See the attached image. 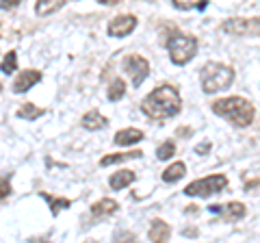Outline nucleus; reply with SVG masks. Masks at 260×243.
Listing matches in <instances>:
<instances>
[{
  "mask_svg": "<svg viewBox=\"0 0 260 243\" xmlns=\"http://www.w3.org/2000/svg\"><path fill=\"white\" fill-rule=\"evenodd\" d=\"M180 109H182V98H180V94H178V89L174 85L154 87L141 102V111L150 119H156V122H162V119H169V117L178 115Z\"/></svg>",
  "mask_w": 260,
  "mask_h": 243,
  "instance_id": "obj_1",
  "label": "nucleus"
},
{
  "mask_svg": "<svg viewBox=\"0 0 260 243\" xmlns=\"http://www.w3.org/2000/svg\"><path fill=\"white\" fill-rule=\"evenodd\" d=\"M210 109H213L215 115L228 119L230 124L239 126V128H245L249 126L251 122H254V104L249 100L241 98V96H230V98H219L210 104Z\"/></svg>",
  "mask_w": 260,
  "mask_h": 243,
  "instance_id": "obj_2",
  "label": "nucleus"
},
{
  "mask_svg": "<svg viewBox=\"0 0 260 243\" xmlns=\"http://www.w3.org/2000/svg\"><path fill=\"white\" fill-rule=\"evenodd\" d=\"M200 80H202V89L206 94H215V92H223L232 85L234 80V70L223 66L217 61H208L200 72Z\"/></svg>",
  "mask_w": 260,
  "mask_h": 243,
  "instance_id": "obj_3",
  "label": "nucleus"
},
{
  "mask_svg": "<svg viewBox=\"0 0 260 243\" xmlns=\"http://www.w3.org/2000/svg\"><path fill=\"white\" fill-rule=\"evenodd\" d=\"M198 39L186 33H172L167 39V52L169 59L176 66H186L195 54H198Z\"/></svg>",
  "mask_w": 260,
  "mask_h": 243,
  "instance_id": "obj_4",
  "label": "nucleus"
},
{
  "mask_svg": "<svg viewBox=\"0 0 260 243\" xmlns=\"http://www.w3.org/2000/svg\"><path fill=\"white\" fill-rule=\"evenodd\" d=\"M228 187V176L223 174H210L204 176L200 180H193L184 187V196L189 198H208V196H215V193L223 191Z\"/></svg>",
  "mask_w": 260,
  "mask_h": 243,
  "instance_id": "obj_5",
  "label": "nucleus"
},
{
  "mask_svg": "<svg viewBox=\"0 0 260 243\" xmlns=\"http://www.w3.org/2000/svg\"><path fill=\"white\" fill-rule=\"evenodd\" d=\"M121 68L133 78V87H141L143 80L150 76V63L141 54H126L121 61Z\"/></svg>",
  "mask_w": 260,
  "mask_h": 243,
  "instance_id": "obj_6",
  "label": "nucleus"
},
{
  "mask_svg": "<svg viewBox=\"0 0 260 243\" xmlns=\"http://www.w3.org/2000/svg\"><path fill=\"white\" fill-rule=\"evenodd\" d=\"M223 33L237 35V37H247V35H256L260 37V18H232L225 20L221 24Z\"/></svg>",
  "mask_w": 260,
  "mask_h": 243,
  "instance_id": "obj_7",
  "label": "nucleus"
},
{
  "mask_svg": "<svg viewBox=\"0 0 260 243\" xmlns=\"http://www.w3.org/2000/svg\"><path fill=\"white\" fill-rule=\"evenodd\" d=\"M135 28H137V18H135V15H130V13H124V15H117V18H113L109 22V26H107L109 35L111 37H117V39L130 35Z\"/></svg>",
  "mask_w": 260,
  "mask_h": 243,
  "instance_id": "obj_8",
  "label": "nucleus"
},
{
  "mask_svg": "<svg viewBox=\"0 0 260 243\" xmlns=\"http://www.w3.org/2000/svg\"><path fill=\"white\" fill-rule=\"evenodd\" d=\"M208 210L213 215H219V217H223L225 222H239L245 217V204L243 202H228V204H213V206H208Z\"/></svg>",
  "mask_w": 260,
  "mask_h": 243,
  "instance_id": "obj_9",
  "label": "nucleus"
},
{
  "mask_svg": "<svg viewBox=\"0 0 260 243\" xmlns=\"http://www.w3.org/2000/svg\"><path fill=\"white\" fill-rule=\"evenodd\" d=\"M39 80H42V72L39 70H24V72H20V74L15 76L11 89L15 94H24V92H28L32 85H37Z\"/></svg>",
  "mask_w": 260,
  "mask_h": 243,
  "instance_id": "obj_10",
  "label": "nucleus"
},
{
  "mask_svg": "<svg viewBox=\"0 0 260 243\" xmlns=\"http://www.w3.org/2000/svg\"><path fill=\"white\" fill-rule=\"evenodd\" d=\"M148 237L152 243H167L169 237H172V228H169V224L165 220H152L150 224V230H148Z\"/></svg>",
  "mask_w": 260,
  "mask_h": 243,
  "instance_id": "obj_11",
  "label": "nucleus"
},
{
  "mask_svg": "<svg viewBox=\"0 0 260 243\" xmlns=\"http://www.w3.org/2000/svg\"><path fill=\"white\" fill-rule=\"evenodd\" d=\"M107 124H109V119L100 111H89L80 119V126L87 128V131H102V128H107Z\"/></svg>",
  "mask_w": 260,
  "mask_h": 243,
  "instance_id": "obj_12",
  "label": "nucleus"
},
{
  "mask_svg": "<svg viewBox=\"0 0 260 243\" xmlns=\"http://www.w3.org/2000/svg\"><path fill=\"white\" fill-rule=\"evenodd\" d=\"M135 178H137V174L133 169H119V172H115L109 178V185L113 191H119V189H126L128 185H133Z\"/></svg>",
  "mask_w": 260,
  "mask_h": 243,
  "instance_id": "obj_13",
  "label": "nucleus"
},
{
  "mask_svg": "<svg viewBox=\"0 0 260 243\" xmlns=\"http://www.w3.org/2000/svg\"><path fill=\"white\" fill-rule=\"evenodd\" d=\"M117 208H119L117 200H113V198H102V200H98L95 204H91V213H93L95 217H109V215L115 213Z\"/></svg>",
  "mask_w": 260,
  "mask_h": 243,
  "instance_id": "obj_14",
  "label": "nucleus"
},
{
  "mask_svg": "<svg viewBox=\"0 0 260 243\" xmlns=\"http://www.w3.org/2000/svg\"><path fill=\"white\" fill-rule=\"evenodd\" d=\"M141 139H143V131H139V128H121V131L115 133L117 145H133Z\"/></svg>",
  "mask_w": 260,
  "mask_h": 243,
  "instance_id": "obj_15",
  "label": "nucleus"
},
{
  "mask_svg": "<svg viewBox=\"0 0 260 243\" xmlns=\"http://www.w3.org/2000/svg\"><path fill=\"white\" fill-rule=\"evenodd\" d=\"M141 157H143L141 150L121 152V155H107V157H102L100 165H102V167H109V165H113V163H124V161H128V159H141Z\"/></svg>",
  "mask_w": 260,
  "mask_h": 243,
  "instance_id": "obj_16",
  "label": "nucleus"
},
{
  "mask_svg": "<svg viewBox=\"0 0 260 243\" xmlns=\"http://www.w3.org/2000/svg\"><path fill=\"white\" fill-rule=\"evenodd\" d=\"M184 174H186V165L182 163V161H176V163H172L165 169V172L160 174V178L165 183H176V180H180Z\"/></svg>",
  "mask_w": 260,
  "mask_h": 243,
  "instance_id": "obj_17",
  "label": "nucleus"
},
{
  "mask_svg": "<svg viewBox=\"0 0 260 243\" xmlns=\"http://www.w3.org/2000/svg\"><path fill=\"white\" fill-rule=\"evenodd\" d=\"M39 196H42L48 204H50V213L52 215H59L63 208H70V204H72L68 198H54V196H50V193H46V191H42Z\"/></svg>",
  "mask_w": 260,
  "mask_h": 243,
  "instance_id": "obj_18",
  "label": "nucleus"
},
{
  "mask_svg": "<svg viewBox=\"0 0 260 243\" xmlns=\"http://www.w3.org/2000/svg\"><path fill=\"white\" fill-rule=\"evenodd\" d=\"M63 7H65L63 0H39V3L35 5V13L37 15H50L54 11L63 9Z\"/></svg>",
  "mask_w": 260,
  "mask_h": 243,
  "instance_id": "obj_19",
  "label": "nucleus"
},
{
  "mask_svg": "<svg viewBox=\"0 0 260 243\" xmlns=\"http://www.w3.org/2000/svg\"><path fill=\"white\" fill-rule=\"evenodd\" d=\"M44 109L42 107H35L32 102H26V104H22V107L18 109V117H22V119H37V117H42L44 115Z\"/></svg>",
  "mask_w": 260,
  "mask_h": 243,
  "instance_id": "obj_20",
  "label": "nucleus"
},
{
  "mask_svg": "<svg viewBox=\"0 0 260 243\" xmlns=\"http://www.w3.org/2000/svg\"><path fill=\"white\" fill-rule=\"evenodd\" d=\"M107 96H109L111 102L121 100V98L126 96V83H124L121 78H115V80H113V83L109 85V94H107Z\"/></svg>",
  "mask_w": 260,
  "mask_h": 243,
  "instance_id": "obj_21",
  "label": "nucleus"
},
{
  "mask_svg": "<svg viewBox=\"0 0 260 243\" xmlns=\"http://www.w3.org/2000/svg\"><path fill=\"white\" fill-rule=\"evenodd\" d=\"M172 5L176 9H182V11H189V9H206L208 7V0H172Z\"/></svg>",
  "mask_w": 260,
  "mask_h": 243,
  "instance_id": "obj_22",
  "label": "nucleus"
},
{
  "mask_svg": "<svg viewBox=\"0 0 260 243\" xmlns=\"http://www.w3.org/2000/svg\"><path fill=\"white\" fill-rule=\"evenodd\" d=\"M0 68H3V74H13L15 68H18V52H15V50L5 52L3 63H0Z\"/></svg>",
  "mask_w": 260,
  "mask_h": 243,
  "instance_id": "obj_23",
  "label": "nucleus"
},
{
  "mask_svg": "<svg viewBox=\"0 0 260 243\" xmlns=\"http://www.w3.org/2000/svg\"><path fill=\"white\" fill-rule=\"evenodd\" d=\"M174 155H176V143H174V141H165V143H160L158 148H156V159H158V161L172 159Z\"/></svg>",
  "mask_w": 260,
  "mask_h": 243,
  "instance_id": "obj_24",
  "label": "nucleus"
},
{
  "mask_svg": "<svg viewBox=\"0 0 260 243\" xmlns=\"http://www.w3.org/2000/svg\"><path fill=\"white\" fill-rule=\"evenodd\" d=\"M113 243H137V237L128 230H117L113 234Z\"/></svg>",
  "mask_w": 260,
  "mask_h": 243,
  "instance_id": "obj_25",
  "label": "nucleus"
},
{
  "mask_svg": "<svg viewBox=\"0 0 260 243\" xmlns=\"http://www.w3.org/2000/svg\"><path fill=\"white\" fill-rule=\"evenodd\" d=\"M11 196V183H9V176H3V193H0V198L7 200Z\"/></svg>",
  "mask_w": 260,
  "mask_h": 243,
  "instance_id": "obj_26",
  "label": "nucleus"
},
{
  "mask_svg": "<svg viewBox=\"0 0 260 243\" xmlns=\"http://www.w3.org/2000/svg\"><path fill=\"white\" fill-rule=\"evenodd\" d=\"M18 3H20V0H3V5H0V7L7 11V9H13V7H18Z\"/></svg>",
  "mask_w": 260,
  "mask_h": 243,
  "instance_id": "obj_27",
  "label": "nucleus"
},
{
  "mask_svg": "<svg viewBox=\"0 0 260 243\" xmlns=\"http://www.w3.org/2000/svg\"><path fill=\"white\" fill-rule=\"evenodd\" d=\"M208 150H210V143H204V145H198V148H195V152H198V155H206Z\"/></svg>",
  "mask_w": 260,
  "mask_h": 243,
  "instance_id": "obj_28",
  "label": "nucleus"
},
{
  "mask_svg": "<svg viewBox=\"0 0 260 243\" xmlns=\"http://www.w3.org/2000/svg\"><path fill=\"white\" fill-rule=\"evenodd\" d=\"M85 243H93V241H85Z\"/></svg>",
  "mask_w": 260,
  "mask_h": 243,
  "instance_id": "obj_29",
  "label": "nucleus"
}]
</instances>
